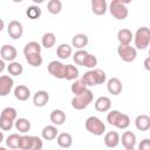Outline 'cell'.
<instances>
[{"label": "cell", "mask_w": 150, "mask_h": 150, "mask_svg": "<svg viewBox=\"0 0 150 150\" xmlns=\"http://www.w3.org/2000/svg\"><path fill=\"white\" fill-rule=\"evenodd\" d=\"M129 1H122V0H112L109 5V11L111 13V15L117 19V20H124L127 19L129 11L125 6V4H128Z\"/></svg>", "instance_id": "6da1fadb"}, {"label": "cell", "mask_w": 150, "mask_h": 150, "mask_svg": "<svg viewBox=\"0 0 150 150\" xmlns=\"http://www.w3.org/2000/svg\"><path fill=\"white\" fill-rule=\"evenodd\" d=\"M86 129L87 131H89L90 134L95 135V136H101L104 134L105 131V125L104 123L96 116H90L86 120Z\"/></svg>", "instance_id": "7a4b0ae2"}, {"label": "cell", "mask_w": 150, "mask_h": 150, "mask_svg": "<svg viewBox=\"0 0 150 150\" xmlns=\"http://www.w3.org/2000/svg\"><path fill=\"white\" fill-rule=\"evenodd\" d=\"M135 47L137 49H145L150 43V29L148 27H141L136 30L135 36Z\"/></svg>", "instance_id": "3957f363"}, {"label": "cell", "mask_w": 150, "mask_h": 150, "mask_svg": "<svg viewBox=\"0 0 150 150\" xmlns=\"http://www.w3.org/2000/svg\"><path fill=\"white\" fill-rule=\"evenodd\" d=\"M93 93L89 89H86L82 94L74 96V98L71 100V107L76 110H82L84 108H87L89 105V103H91L93 101Z\"/></svg>", "instance_id": "277c9868"}, {"label": "cell", "mask_w": 150, "mask_h": 150, "mask_svg": "<svg viewBox=\"0 0 150 150\" xmlns=\"http://www.w3.org/2000/svg\"><path fill=\"white\" fill-rule=\"evenodd\" d=\"M117 53L124 62H132L137 56L136 48L131 47L130 45H120L117 48Z\"/></svg>", "instance_id": "5b68a950"}, {"label": "cell", "mask_w": 150, "mask_h": 150, "mask_svg": "<svg viewBox=\"0 0 150 150\" xmlns=\"http://www.w3.org/2000/svg\"><path fill=\"white\" fill-rule=\"evenodd\" d=\"M48 73L56 79H64V64L60 61H52L48 64Z\"/></svg>", "instance_id": "8992f818"}, {"label": "cell", "mask_w": 150, "mask_h": 150, "mask_svg": "<svg viewBox=\"0 0 150 150\" xmlns=\"http://www.w3.org/2000/svg\"><path fill=\"white\" fill-rule=\"evenodd\" d=\"M8 35L16 40V39H20L22 36V33H23V27L21 25V22L16 21V20H12L9 23H8Z\"/></svg>", "instance_id": "52a82bcc"}, {"label": "cell", "mask_w": 150, "mask_h": 150, "mask_svg": "<svg viewBox=\"0 0 150 150\" xmlns=\"http://www.w3.org/2000/svg\"><path fill=\"white\" fill-rule=\"evenodd\" d=\"M13 79L8 75L0 76V96H7L13 88Z\"/></svg>", "instance_id": "ba28073f"}, {"label": "cell", "mask_w": 150, "mask_h": 150, "mask_svg": "<svg viewBox=\"0 0 150 150\" xmlns=\"http://www.w3.org/2000/svg\"><path fill=\"white\" fill-rule=\"evenodd\" d=\"M0 55H1L4 61L13 62L14 59L16 57V55H18V52H16L15 47H13L12 45H4L0 49Z\"/></svg>", "instance_id": "9c48e42d"}, {"label": "cell", "mask_w": 150, "mask_h": 150, "mask_svg": "<svg viewBox=\"0 0 150 150\" xmlns=\"http://www.w3.org/2000/svg\"><path fill=\"white\" fill-rule=\"evenodd\" d=\"M107 88H108V91L112 95H120L122 93V89H123V86H122V82L120 79L117 77H111L108 80V84H107Z\"/></svg>", "instance_id": "30bf717a"}, {"label": "cell", "mask_w": 150, "mask_h": 150, "mask_svg": "<svg viewBox=\"0 0 150 150\" xmlns=\"http://www.w3.org/2000/svg\"><path fill=\"white\" fill-rule=\"evenodd\" d=\"M49 101V94L46 91V90H39L34 94V97H33V103L35 107H45Z\"/></svg>", "instance_id": "8fae6325"}, {"label": "cell", "mask_w": 150, "mask_h": 150, "mask_svg": "<svg viewBox=\"0 0 150 150\" xmlns=\"http://www.w3.org/2000/svg\"><path fill=\"white\" fill-rule=\"evenodd\" d=\"M134 39V35L130 29L128 28H122L117 32V40L120 45H130Z\"/></svg>", "instance_id": "7c38bea8"}, {"label": "cell", "mask_w": 150, "mask_h": 150, "mask_svg": "<svg viewBox=\"0 0 150 150\" xmlns=\"http://www.w3.org/2000/svg\"><path fill=\"white\" fill-rule=\"evenodd\" d=\"M111 108V101L107 96H100L95 101V109L100 112H105Z\"/></svg>", "instance_id": "4fadbf2b"}, {"label": "cell", "mask_w": 150, "mask_h": 150, "mask_svg": "<svg viewBox=\"0 0 150 150\" xmlns=\"http://www.w3.org/2000/svg\"><path fill=\"white\" fill-rule=\"evenodd\" d=\"M108 9V5L105 0H93L91 1V11L96 15H104Z\"/></svg>", "instance_id": "5bb4252c"}, {"label": "cell", "mask_w": 150, "mask_h": 150, "mask_svg": "<svg viewBox=\"0 0 150 150\" xmlns=\"http://www.w3.org/2000/svg\"><path fill=\"white\" fill-rule=\"evenodd\" d=\"M135 125L139 131H146L150 129V117L148 115H138L135 120Z\"/></svg>", "instance_id": "9a60e30c"}, {"label": "cell", "mask_w": 150, "mask_h": 150, "mask_svg": "<svg viewBox=\"0 0 150 150\" xmlns=\"http://www.w3.org/2000/svg\"><path fill=\"white\" fill-rule=\"evenodd\" d=\"M120 143V135L116 132V131H109L105 134L104 136V144L105 146L112 149V148H116Z\"/></svg>", "instance_id": "2e32d148"}, {"label": "cell", "mask_w": 150, "mask_h": 150, "mask_svg": "<svg viewBox=\"0 0 150 150\" xmlns=\"http://www.w3.org/2000/svg\"><path fill=\"white\" fill-rule=\"evenodd\" d=\"M14 96L19 101H27L30 96V90L28 87H26L23 84H19L14 89Z\"/></svg>", "instance_id": "e0dca14e"}, {"label": "cell", "mask_w": 150, "mask_h": 150, "mask_svg": "<svg viewBox=\"0 0 150 150\" xmlns=\"http://www.w3.org/2000/svg\"><path fill=\"white\" fill-rule=\"evenodd\" d=\"M122 145L125 149L134 148L136 144V135L132 131H124L122 135Z\"/></svg>", "instance_id": "ac0fdd59"}, {"label": "cell", "mask_w": 150, "mask_h": 150, "mask_svg": "<svg viewBox=\"0 0 150 150\" xmlns=\"http://www.w3.org/2000/svg\"><path fill=\"white\" fill-rule=\"evenodd\" d=\"M56 141H57V144H59L61 148H63V149H68V148H70L71 144H73V137H71V135L68 134V132L59 134Z\"/></svg>", "instance_id": "d6986e66"}, {"label": "cell", "mask_w": 150, "mask_h": 150, "mask_svg": "<svg viewBox=\"0 0 150 150\" xmlns=\"http://www.w3.org/2000/svg\"><path fill=\"white\" fill-rule=\"evenodd\" d=\"M89 42V39L86 34H76L73 36L71 39V45L75 47V48H79V49H82L83 47H86Z\"/></svg>", "instance_id": "ffe728a7"}, {"label": "cell", "mask_w": 150, "mask_h": 150, "mask_svg": "<svg viewBox=\"0 0 150 150\" xmlns=\"http://www.w3.org/2000/svg\"><path fill=\"white\" fill-rule=\"evenodd\" d=\"M50 122L55 125H61L66 122V114L60 110V109H55L50 112Z\"/></svg>", "instance_id": "44dd1931"}, {"label": "cell", "mask_w": 150, "mask_h": 150, "mask_svg": "<svg viewBox=\"0 0 150 150\" xmlns=\"http://www.w3.org/2000/svg\"><path fill=\"white\" fill-rule=\"evenodd\" d=\"M59 135V130L54 125H47L42 129V138L46 141H52L56 138Z\"/></svg>", "instance_id": "7402d4cb"}, {"label": "cell", "mask_w": 150, "mask_h": 150, "mask_svg": "<svg viewBox=\"0 0 150 150\" xmlns=\"http://www.w3.org/2000/svg\"><path fill=\"white\" fill-rule=\"evenodd\" d=\"M23 54H25V56L33 55V54H41V46L35 41H30L25 46Z\"/></svg>", "instance_id": "603a6c76"}, {"label": "cell", "mask_w": 150, "mask_h": 150, "mask_svg": "<svg viewBox=\"0 0 150 150\" xmlns=\"http://www.w3.org/2000/svg\"><path fill=\"white\" fill-rule=\"evenodd\" d=\"M90 73H91V77H93V81H94V86H96V84H102V83L105 82L107 75H105V73H104L102 69L96 68V69L90 70Z\"/></svg>", "instance_id": "cb8c5ba5"}, {"label": "cell", "mask_w": 150, "mask_h": 150, "mask_svg": "<svg viewBox=\"0 0 150 150\" xmlns=\"http://www.w3.org/2000/svg\"><path fill=\"white\" fill-rule=\"evenodd\" d=\"M77 77H79V69L76 68V66L66 64L64 66V79L68 81H73V80H76Z\"/></svg>", "instance_id": "d4e9b609"}, {"label": "cell", "mask_w": 150, "mask_h": 150, "mask_svg": "<svg viewBox=\"0 0 150 150\" xmlns=\"http://www.w3.org/2000/svg\"><path fill=\"white\" fill-rule=\"evenodd\" d=\"M55 42H56V38H55L54 33H52V32L45 33L43 36H42V39H41V43H42V46H43L45 48H47V49L54 47Z\"/></svg>", "instance_id": "484cf974"}, {"label": "cell", "mask_w": 150, "mask_h": 150, "mask_svg": "<svg viewBox=\"0 0 150 150\" xmlns=\"http://www.w3.org/2000/svg\"><path fill=\"white\" fill-rule=\"evenodd\" d=\"M71 47L69 46V45H67V43H61L59 47H57V49H56V55L60 57V59H62V60H64V59H68L70 55H71Z\"/></svg>", "instance_id": "4316f807"}, {"label": "cell", "mask_w": 150, "mask_h": 150, "mask_svg": "<svg viewBox=\"0 0 150 150\" xmlns=\"http://www.w3.org/2000/svg\"><path fill=\"white\" fill-rule=\"evenodd\" d=\"M129 125H130V118H129V116L127 114H122L121 112L118 115V117H117L114 127H116L118 129H127Z\"/></svg>", "instance_id": "83f0119b"}, {"label": "cell", "mask_w": 150, "mask_h": 150, "mask_svg": "<svg viewBox=\"0 0 150 150\" xmlns=\"http://www.w3.org/2000/svg\"><path fill=\"white\" fill-rule=\"evenodd\" d=\"M14 123H15V128L19 132H27L30 129V122L27 118H18Z\"/></svg>", "instance_id": "f1b7e54d"}, {"label": "cell", "mask_w": 150, "mask_h": 150, "mask_svg": "<svg viewBox=\"0 0 150 150\" xmlns=\"http://www.w3.org/2000/svg\"><path fill=\"white\" fill-rule=\"evenodd\" d=\"M47 9L50 14H59L62 9V2L60 0H50L47 4Z\"/></svg>", "instance_id": "f546056e"}, {"label": "cell", "mask_w": 150, "mask_h": 150, "mask_svg": "<svg viewBox=\"0 0 150 150\" xmlns=\"http://www.w3.org/2000/svg\"><path fill=\"white\" fill-rule=\"evenodd\" d=\"M7 70H8V73L11 74V75H13V76H19V75H21L22 74V71H23V67H22V64L21 63H19V62H11L9 63V66L7 67Z\"/></svg>", "instance_id": "4dcf8cb0"}, {"label": "cell", "mask_w": 150, "mask_h": 150, "mask_svg": "<svg viewBox=\"0 0 150 150\" xmlns=\"http://www.w3.org/2000/svg\"><path fill=\"white\" fill-rule=\"evenodd\" d=\"M26 14H27V16H28L30 20H35V19H39V18L41 16L42 12H41V8H40L39 6L33 5V6H29V7L27 8Z\"/></svg>", "instance_id": "1f68e13d"}, {"label": "cell", "mask_w": 150, "mask_h": 150, "mask_svg": "<svg viewBox=\"0 0 150 150\" xmlns=\"http://www.w3.org/2000/svg\"><path fill=\"white\" fill-rule=\"evenodd\" d=\"M18 149H20V150H30L32 149V136H20Z\"/></svg>", "instance_id": "d6a6232c"}, {"label": "cell", "mask_w": 150, "mask_h": 150, "mask_svg": "<svg viewBox=\"0 0 150 150\" xmlns=\"http://www.w3.org/2000/svg\"><path fill=\"white\" fill-rule=\"evenodd\" d=\"M70 89H71V93H73L75 96H77V95L82 94V93L87 89V87H86V84L82 82V80H76V81L71 84Z\"/></svg>", "instance_id": "836d02e7"}, {"label": "cell", "mask_w": 150, "mask_h": 150, "mask_svg": "<svg viewBox=\"0 0 150 150\" xmlns=\"http://www.w3.org/2000/svg\"><path fill=\"white\" fill-rule=\"evenodd\" d=\"M26 61L32 66V67H40L42 64V56L41 54H33L26 56Z\"/></svg>", "instance_id": "e575fe53"}, {"label": "cell", "mask_w": 150, "mask_h": 150, "mask_svg": "<svg viewBox=\"0 0 150 150\" xmlns=\"http://www.w3.org/2000/svg\"><path fill=\"white\" fill-rule=\"evenodd\" d=\"M19 138H20V136H19L18 134H12V135H9V136L7 137V141H6L7 146H8L9 149H12V150L18 149V145H19Z\"/></svg>", "instance_id": "d590c367"}, {"label": "cell", "mask_w": 150, "mask_h": 150, "mask_svg": "<svg viewBox=\"0 0 150 150\" xmlns=\"http://www.w3.org/2000/svg\"><path fill=\"white\" fill-rule=\"evenodd\" d=\"M96 64H97V59H96V56L88 53V55H87V56L84 57V60H83L82 66H84V67H87V68H95Z\"/></svg>", "instance_id": "8d00e7d4"}, {"label": "cell", "mask_w": 150, "mask_h": 150, "mask_svg": "<svg viewBox=\"0 0 150 150\" xmlns=\"http://www.w3.org/2000/svg\"><path fill=\"white\" fill-rule=\"evenodd\" d=\"M1 117L8 118L11 121H15V118H16V110L14 108H12V107H7V108H5L1 111Z\"/></svg>", "instance_id": "74e56055"}, {"label": "cell", "mask_w": 150, "mask_h": 150, "mask_svg": "<svg viewBox=\"0 0 150 150\" xmlns=\"http://www.w3.org/2000/svg\"><path fill=\"white\" fill-rule=\"evenodd\" d=\"M88 55V52H86V50H83V49H79L75 54H74V56H73V60H74V62L76 63V64H79V66H82V63H83V60H84V57Z\"/></svg>", "instance_id": "f35d334b"}, {"label": "cell", "mask_w": 150, "mask_h": 150, "mask_svg": "<svg viewBox=\"0 0 150 150\" xmlns=\"http://www.w3.org/2000/svg\"><path fill=\"white\" fill-rule=\"evenodd\" d=\"M13 123H14V121H11L8 118H5V117L0 116V129L1 130H4V131L11 130L13 128Z\"/></svg>", "instance_id": "ab89813d"}, {"label": "cell", "mask_w": 150, "mask_h": 150, "mask_svg": "<svg viewBox=\"0 0 150 150\" xmlns=\"http://www.w3.org/2000/svg\"><path fill=\"white\" fill-rule=\"evenodd\" d=\"M42 139L38 136H32V149L30 150H42Z\"/></svg>", "instance_id": "60d3db41"}, {"label": "cell", "mask_w": 150, "mask_h": 150, "mask_svg": "<svg viewBox=\"0 0 150 150\" xmlns=\"http://www.w3.org/2000/svg\"><path fill=\"white\" fill-rule=\"evenodd\" d=\"M120 114H121V112H120L118 110H111V111L107 115V121H108V123L111 124V125H114Z\"/></svg>", "instance_id": "b9f144b4"}, {"label": "cell", "mask_w": 150, "mask_h": 150, "mask_svg": "<svg viewBox=\"0 0 150 150\" xmlns=\"http://www.w3.org/2000/svg\"><path fill=\"white\" fill-rule=\"evenodd\" d=\"M138 150H150V139L144 138L143 141H141V143L138 144Z\"/></svg>", "instance_id": "7bdbcfd3"}, {"label": "cell", "mask_w": 150, "mask_h": 150, "mask_svg": "<svg viewBox=\"0 0 150 150\" xmlns=\"http://www.w3.org/2000/svg\"><path fill=\"white\" fill-rule=\"evenodd\" d=\"M144 68L146 69V70H150V57L148 56L146 59H145V61H144Z\"/></svg>", "instance_id": "ee69618b"}, {"label": "cell", "mask_w": 150, "mask_h": 150, "mask_svg": "<svg viewBox=\"0 0 150 150\" xmlns=\"http://www.w3.org/2000/svg\"><path fill=\"white\" fill-rule=\"evenodd\" d=\"M5 66H6V64H5V61H4V60H0V73H1V71H4Z\"/></svg>", "instance_id": "f6af8a7d"}, {"label": "cell", "mask_w": 150, "mask_h": 150, "mask_svg": "<svg viewBox=\"0 0 150 150\" xmlns=\"http://www.w3.org/2000/svg\"><path fill=\"white\" fill-rule=\"evenodd\" d=\"M4 26H5V23H4V21H2V19H0V32L4 29Z\"/></svg>", "instance_id": "bcb514c9"}, {"label": "cell", "mask_w": 150, "mask_h": 150, "mask_svg": "<svg viewBox=\"0 0 150 150\" xmlns=\"http://www.w3.org/2000/svg\"><path fill=\"white\" fill-rule=\"evenodd\" d=\"M4 141V134H2V131H0V143Z\"/></svg>", "instance_id": "7dc6e473"}, {"label": "cell", "mask_w": 150, "mask_h": 150, "mask_svg": "<svg viewBox=\"0 0 150 150\" xmlns=\"http://www.w3.org/2000/svg\"><path fill=\"white\" fill-rule=\"evenodd\" d=\"M0 150H7L6 148H2V146H0Z\"/></svg>", "instance_id": "c3c4849f"}, {"label": "cell", "mask_w": 150, "mask_h": 150, "mask_svg": "<svg viewBox=\"0 0 150 150\" xmlns=\"http://www.w3.org/2000/svg\"><path fill=\"white\" fill-rule=\"evenodd\" d=\"M125 150H135L134 148H129V149H125Z\"/></svg>", "instance_id": "681fc988"}]
</instances>
